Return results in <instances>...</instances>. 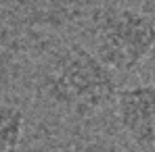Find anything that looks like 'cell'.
Wrapping results in <instances>:
<instances>
[{
  "label": "cell",
  "mask_w": 155,
  "mask_h": 152,
  "mask_svg": "<svg viewBox=\"0 0 155 152\" xmlns=\"http://www.w3.org/2000/svg\"><path fill=\"white\" fill-rule=\"evenodd\" d=\"M44 92L59 108L88 117L115 102L117 79L92 50L71 44L59 52L44 75Z\"/></svg>",
  "instance_id": "obj_1"
},
{
  "label": "cell",
  "mask_w": 155,
  "mask_h": 152,
  "mask_svg": "<svg viewBox=\"0 0 155 152\" xmlns=\"http://www.w3.org/2000/svg\"><path fill=\"white\" fill-rule=\"evenodd\" d=\"M155 48V21L128 6H113L99 15L92 27V52L115 73L143 65Z\"/></svg>",
  "instance_id": "obj_2"
},
{
  "label": "cell",
  "mask_w": 155,
  "mask_h": 152,
  "mask_svg": "<svg viewBox=\"0 0 155 152\" xmlns=\"http://www.w3.org/2000/svg\"><path fill=\"white\" fill-rule=\"evenodd\" d=\"M113 104L122 131L138 148L155 150V83L122 88Z\"/></svg>",
  "instance_id": "obj_3"
},
{
  "label": "cell",
  "mask_w": 155,
  "mask_h": 152,
  "mask_svg": "<svg viewBox=\"0 0 155 152\" xmlns=\"http://www.w3.org/2000/svg\"><path fill=\"white\" fill-rule=\"evenodd\" d=\"M25 131V115L15 104H0V152H17Z\"/></svg>",
  "instance_id": "obj_4"
},
{
  "label": "cell",
  "mask_w": 155,
  "mask_h": 152,
  "mask_svg": "<svg viewBox=\"0 0 155 152\" xmlns=\"http://www.w3.org/2000/svg\"><path fill=\"white\" fill-rule=\"evenodd\" d=\"M84 152H124V150L115 144H109V142H92L90 146H86Z\"/></svg>",
  "instance_id": "obj_5"
},
{
  "label": "cell",
  "mask_w": 155,
  "mask_h": 152,
  "mask_svg": "<svg viewBox=\"0 0 155 152\" xmlns=\"http://www.w3.org/2000/svg\"><path fill=\"white\" fill-rule=\"evenodd\" d=\"M36 152H63V150L57 148V146H42V148H38Z\"/></svg>",
  "instance_id": "obj_6"
}]
</instances>
